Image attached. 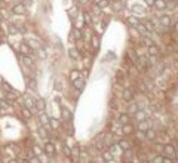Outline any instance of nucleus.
<instances>
[{"label":"nucleus","instance_id":"29","mask_svg":"<svg viewBox=\"0 0 178 163\" xmlns=\"http://www.w3.org/2000/svg\"><path fill=\"white\" fill-rule=\"evenodd\" d=\"M155 6L157 9H165V8L168 6V3L165 2V0H155Z\"/></svg>","mask_w":178,"mask_h":163},{"label":"nucleus","instance_id":"13","mask_svg":"<svg viewBox=\"0 0 178 163\" xmlns=\"http://www.w3.org/2000/svg\"><path fill=\"white\" fill-rule=\"evenodd\" d=\"M73 85H74V87L76 89H79V91H82L83 87H85V79H82V77H79L77 80H74L73 82Z\"/></svg>","mask_w":178,"mask_h":163},{"label":"nucleus","instance_id":"2","mask_svg":"<svg viewBox=\"0 0 178 163\" xmlns=\"http://www.w3.org/2000/svg\"><path fill=\"white\" fill-rule=\"evenodd\" d=\"M61 116L64 122H73V113L67 107H61Z\"/></svg>","mask_w":178,"mask_h":163},{"label":"nucleus","instance_id":"42","mask_svg":"<svg viewBox=\"0 0 178 163\" xmlns=\"http://www.w3.org/2000/svg\"><path fill=\"white\" fill-rule=\"evenodd\" d=\"M144 43H146L147 46H151V45H155L153 42H151V39H150V37H144Z\"/></svg>","mask_w":178,"mask_h":163},{"label":"nucleus","instance_id":"27","mask_svg":"<svg viewBox=\"0 0 178 163\" xmlns=\"http://www.w3.org/2000/svg\"><path fill=\"white\" fill-rule=\"evenodd\" d=\"M46 107V102H45V99H37L36 101V108L39 110V111H43Z\"/></svg>","mask_w":178,"mask_h":163},{"label":"nucleus","instance_id":"35","mask_svg":"<svg viewBox=\"0 0 178 163\" xmlns=\"http://www.w3.org/2000/svg\"><path fill=\"white\" fill-rule=\"evenodd\" d=\"M144 25H146V28H147L148 31H153V30H155V24H153V21H146Z\"/></svg>","mask_w":178,"mask_h":163},{"label":"nucleus","instance_id":"7","mask_svg":"<svg viewBox=\"0 0 178 163\" xmlns=\"http://www.w3.org/2000/svg\"><path fill=\"white\" fill-rule=\"evenodd\" d=\"M68 56H70L73 61L80 59V52H79V49H77V47H70V49H68Z\"/></svg>","mask_w":178,"mask_h":163},{"label":"nucleus","instance_id":"16","mask_svg":"<svg viewBox=\"0 0 178 163\" xmlns=\"http://www.w3.org/2000/svg\"><path fill=\"white\" fill-rule=\"evenodd\" d=\"M91 45H92V47L94 49H98L99 47V37L97 36V34H94V36H91Z\"/></svg>","mask_w":178,"mask_h":163},{"label":"nucleus","instance_id":"20","mask_svg":"<svg viewBox=\"0 0 178 163\" xmlns=\"http://www.w3.org/2000/svg\"><path fill=\"white\" fill-rule=\"evenodd\" d=\"M126 22H128L131 27H137L138 24H139V19H138L137 17H128V19H126Z\"/></svg>","mask_w":178,"mask_h":163},{"label":"nucleus","instance_id":"40","mask_svg":"<svg viewBox=\"0 0 178 163\" xmlns=\"http://www.w3.org/2000/svg\"><path fill=\"white\" fill-rule=\"evenodd\" d=\"M28 163H40V160H39V157H37V156H31L28 159Z\"/></svg>","mask_w":178,"mask_h":163},{"label":"nucleus","instance_id":"3","mask_svg":"<svg viewBox=\"0 0 178 163\" xmlns=\"http://www.w3.org/2000/svg\"><path fill=\"white\" fill-rule=\"evenodd\" d=\"M43 151H45V154H48V156H54V154H55V145H54L52 142L46 141L45 145H43Z\"/></svg>","mask_w":178,"mask_h":163},{"label":"nucleus","instance_id":"25","mask_svg":"<svg viewBox=\"0 0 178 163\" xmlns=\"http://www.w3.org/2000/svg\"><path fill=\"white\" fill-rule=\"evenodd\" d=\"M150 126H148V122L147 120H143V122H138V131H147Z\"/></svg>","mask_w":178,"mask_h":163},{"label":"nucleus","instance_id":"44","mask_svg":"<svg viewBox=\"0 0 178 163\" xmlns=\"http://www.w3.org/2000/svg\"><path fill=\"white\" fill-rule=\"evenodd\" d=\"M162 163H174V159H171V157H166V156H165V157H163V160H162Z\"/></svg>","mask_w":178,"mask_h":163},{"label":"nucleus","instance_id":"24","mask_svg":"<svg viewBox=\"0 0 178 163\" xmlns=\"http://www.w3.org/2000/svg\"><path fill=\"white\" fill-rule=\"evenodd\" d=\"M79 77H82V74H80V71H79V70H73V71L70 73V80H71V82L77 80Z\"/></svg>","mask_w":178,"mask_h":163},{"label":"nucleus","instance_id":"49","mask_svg":"<svg viewBox=\"0 0 178 163\" xmlns=\"http://www.w3.org/2000/svg\"><path fill=\"white\" fill-rule=\"evenodd\" d=\"M175 159L178 160V148H175Z\"/></svg>","mask_w":178,"mask_h":163},{"label":"nucleus","instance_id":"45","mask_svg":"<svg viewBox=\"0 0 178 163\" xmlns=\"http://www.w3.org/2000/svg\"><path fill=\"white\" fill-rule=\"evenodd\" d=\"M22 5H24L25 8H27V6H31V5H33V0H24Z\"/></svg>","mask_w":178,"mask_h":163},{"label":"nucleus","instance_id":"6","mask_svg":"<svg viewBox=\"0 0 178 163\" xmlns=\"http://www.w3.org/2000/svg\"><path fill=\"white\" fill-rule=\"evenodd\" d=\"M144 138H146V140H148V141H155L156 138H157V133H156L155 129L148 128L147 131H144Z\"/></svg>","mask_w":178,"mask_h":163},{"label":"nucleus","instance_id":"17","mask_svg":"<svg viewBox=\"0 0 178 163\" xmlns=\"http://www.w3.org/2000/svg\"><path fill=\"white\" fill-rule=\"evenodd\" d=\"M137 28H138V31L141 33V34H144V37H150V31L146 28V25H144V24H138V25H137Z\"/></svg>","mask_w":178,"mask_h":163},{"label":"nucleus","instance_id":"14","mask_svg":"<svg viewBox=\"0 0 178 163\" xmlns=\"http://www.w3.org/2000/svg\"><path fill=\"white\" fill-rule=\"evenodd\" d=\"M71 39L73 40H80L82 39V30L80 28H73V31H71Z\"/></svg>","mask_w":178,"mask_h":163},{"label":"nucleus","instance_id":"8","mask_svg":"<svg viewBox=\"0 0 178 163\" xmlns=\"http://www.w3.org/2000/svg\"><path fill=\"white\" fill-rule=\"evenodd\" d=\"M134 131H135L134 124H131V123L122 124V133H123V135H132V133H134Z\"/></svg>","mask_w":178,"mask_h":163},{"label":"nucleus","instance_id":"4","mask_svg":"<svg viewBox=\"0 0 178 163\" xmlns=\"http://www.w3.org/2000/svg\"><path fill=\"white\" fill-rule=\"evenodd\" d=\"M19 52H21V55H33V49H31V46L30 45H27V43H21V46H19Z\"/></svg>","mask_w":178,"mask_h":163},{"label":"nucleus","instance_id":"21","mask_svg":"<svg viewBox=\"0 0 178 163\" xmlns=\"http://www.w3.org/2000/svg\"><path fill=\"white\" fill-rule=\"evenodd\" d=\"M2 87H3V91H6V92H12V94H17V95H19V92L18 91H15L14 87H12L10 85H8V83H2Z\"/></svg>","mask_w":178,"mask_h":163},{"label":"nucleus","instance_id":"19","mask_svg":"<svg viewBox=\"0 0 178 163\" xmlns=\"http://www.w3.org/2000/svg\"><path fill=\"white\" fill-rule=\"evenodd\" d=\"M40 123H42L43 128H49L50 126V124H49V117L45 114V113H42V114H40Z\"/></svg>","mask_w":178,"mask_h":163},{"label":"nucleus","instance_id":"39","mask_svg":"<svg viewBox=\"0 0 178 163\" xmlns=\"http://www.w3.org/2000/svg\"><path fill=\"white\" fill-rule=\"evenodd\" d=\"M0 105H2V108H8V107H10V102L5 101V99H0Z\"/></svg>","mask_w":178,"mask_h":163},{"label":"nucleus","instance_id":"23","mask_svg":"<svg viewBox=\"0 0 178 163\" xmlns=\"http://www.w3.org/2000/svg\"><path fill=\"white\" fill-rule=\"evenodd\" d=\"M103 159H104L107 163H114V157H113V154H111L110 151H104V153H103Z\"/></svg>","mask_w":178,"mask_h":163},{"label":"nucleus","instance_id":"1","mask_svg":"<svg viewBox=\"0 0 178 163\" xmlns=\"http://www.w3.org/2000/svg\"><path fill=\"white\" fill-rule=\"evenodd\" d=\"M163 154L166 156V157L175 159V147L172 144H165L163 145Z\"/></svg>","mask_w":178,"mask_h":163},{"label":"nucleus","instance_id":"31","mask_svg":"<svg viewBox=\"0 0 178 163\" xmlns=\"http://www.w3.org/2000/svg\"><path fill=\"white\" fill-rule=\"evenodd\" d=\"M160 24L163 27H169L171 25V18L169 17H160Z\"/></svg>","mask_w":178,"mask_h":163},{"label":"nucleus","instance_id":"48","mask_svg":"<svg viewBox=\"0 0 178 163\" xmlns=\"http://www.w3.org/2000/svg\"><path fill=\"white\" fill-rule=\"evenodd\" d=\"M8 163H19V162H18V160H15V159H12V160H9Z\"/></svg>","mask_w":178,"mask_h":163},{"label":"nucleus","instance_id":"30","mask_svg":"<svg viewBox=\"0 0 178 163\" xmlns=\"http://www.w3.org/2000/svg\"><path fill=\"white\" fill-rule=\"evenodd\" d=\"M110 5V0H97V6L99 8V9H104V8H107Z\"/></svg>","mask_w":178,"mask_h":163},{"label":"nucleus","instance_id":"26","mask_svg":"<svg viewBox=\"0 0 178 163\" xmlns=\"http://www.w3.org/2000/svg\"><path fill=\"white\" fill-rule=\"evenodd\" d=\"M119 147L125 151V150H129V148H131V142H129L128 140H122V141L119 142Z\"/></svg>","mask_w":178,"mask_h":163},{"label":"nucleus","instance_id":"10","mask_svg":"<svg viewBox=\"0 0 178 163\" xmlns=\"http://www.w3.org/2000/svg\"><path fill=\"white\" fill-rule=\"evenodd\" d=\"M135 120L137 122H143V120H147V116H146V113L143 110H137L135 111V114H134Z\"/></svg>","mask_w":178,"mask_h":163},{"label":"nucleus","instance_id":"12","mask_svg":"<svg viewBox=\"0 0 178 163\" xmlns=\"http://www.w3.org/2000/svg\"><path fill=\"white\" fill-rule=\"evenodd\" d=\"M21 114H22V117H24L25 120H30L31 116H33V111H31L30 108H27V107H22V108H21Z\"/></svg>","mask_w":178,"mask_h":163},{"label":"nucleus","instance_id":"46","mask_svg":"<svg viewBox=\"0 0 178 163\" xmlns=\"http://www.w3.org/2000/svg\"><path fill=\"white\" fill-rule=\"evenodd\" d=\"M148 6H155V0H144Z\"/></svg>","mask_w":178,"mask_h":163},{"label":"nucleus","instance_id":"18","mask_svg":"<svg viewBox=\"0 0 178 163\" xmlns=\"http://www.w3.org/2000/svg\"><path fill=\"white\" fill-rule=\"evenodd\" d=\"M22 62H24V65H27V67H33L34 65V62H33L30 55H22Z\"/></svg>","mask_w":178,"mask_h":163},{"label":"nucleus","instance_id":"11","mask_svg":"<svg viewBox=\"0 0 178 163\" xmlns=\"http://www.w3.org/2000/svg\"><path fill=\"white\" fill-rule=\"evenodd\" d=\"M122 98L125 99V101H132V99H134V94H132V91H131V89H123V92H122Z\"/></svg>","mask_w":178,"mask_h":163},{"label":"nucleus","instance_id":"41","mask_svg":"<svg viewBox=\"0 0 178 163\" xmlns=\"http://www.w3.org/2000/svg\"><path fill=\"white\" fill-rule=\"evenodd\" d=\"M162 160H163V156H156L153 160H151V163H162Z\"/></svg>","mask_w":178,"mask_h":163},{"label":"nucleus","instance_id":"51","mask_svg":"<svg viewBox=\"0 0 178 163\" xmlns=\"http://www.w3.org/2000/svg\"><path fill=\"white\" fill-rule=\"evenodd\" d=\"M0 110H2V105H0Z\"/></svg>","mask_w":178,"mask_h":163},{"label":"nucleus","instance_id":"43","mask_svg":"<svg viewBox=\"0 0 178 163\" xmlns=\"http://www.w3.org/2000/svg\"><path fill=\"white\" fill-rule=\"evenodd\" d=\"M39 133H40V136H42V138H45V140H46V138H48V133L45 132V128H40Z\"/></svg>","mask_w":178,"mask_h":163},{"label":"nucleus","instance_id":"32","mask_svg":"<svg viewBox=\"0 0 178 163\" xmlns=\"http://www.w3.org/2000/svg\"><path fill=\"white\" fill-rule=\"evenodd\" d=\"M147 49H148V54H150V56H156V55L159 54V51H157V47H156L155 45H151V46H148Z\"/></svg>","mask_w":178,"mask_h":163},{"label":"nucleus","instance_id":"5","mask_svg":"<svg viewBox=\"0 0 178 163\" xmlns=\"http://www.w3.org/2000/svg\"><path fill=\"white\" fill-rule=\"evenodd\" d=\"M25 12H27V8H25L22 3L15 5L14 8H12V14H15V15H24Z\"/></svg>","mask_w":178,"mask_h":163},{"label":"nucleus","instance_id":"50","mask_svg":"<svg viewBox=\"0 0 178 163\" xmlns=\"http://www.w3.org/2000/svg\"><path fill=\"white\" fill-rule=\"evenodd\" d=\"M80 2H82V3H86V2H88V0H80Z\"/></svg>","mask_w":178,"mask_h":163},{"label":"nucleus","instance_id":"22","mask_svg":"<svg viewBox=\"0 0 178 163\" xmlns=\"http://www.w3.org/2000/svg\"><path fill=\"white\" fill-rule=\"evenodd\" d=\"M95 148H97V150H99V151L106 148V141L103 140V138H99V140H97V141H95Z\"/></svg>","mask_w":178,"mask_h":163},{"label":"nucleus","instance_id":"34","mask_svg":"<svg viewBox=\"0 0 178 163\" xmlns=\"http://www.w3.org/2000/svg\"><path fill=\"white\" fill-rule=\"evenodd\" d=\"M49 124H50L54 129H59V126H61V123H59L57 119H50V120H49Z\"/></svg>","mask_w":178,"mask_h":163},{"label":"nucleus","instance_id":"15","mask_svg":"<svg viewBox=\"0 0 178 163\" xmlns=\"http://www.w3.org/2000/svg\"><path fill=\"white\" fill-rule=\"evenodd\" d=\"M129 120H131V116L128 114V113H123V114H120V116H119V123H120V124H126V123H129Z\"/></svg>","mask_w":178,"mask_h":163},{"label":"nucleus","instance_id":"9","mask_svg":"<svg viewBox=\"0 0 178 163\" xmlns=\"http://www.w3.org/2000/svg\"><path fill=\"white\" fill-rule=\"evenodd\" d=\"M24 107H27V108H30V110H33L34 107H36V101L31 98V96H24Z\"/></svg>","mask_w":178,"mask_h":163},{"label":"nucleus","instance_id":"37","mask_svg":"<svg viewBox=\"0 0 178 163\" xmlns=\"http://www.w3.org/2000/svg\"><path fill=\"white\" fill-rule=\"evenodd\" d=\"M37 54H39V56H40L42 59H45V58L48 56L46 51H45V49H42V47H39V49H37Z\"/></svg>","mask_w":178,"mask_h":163},{"label":"nucleus","instance_id":"28","mask_svg":"<svg viewBox=\"0 0 178 163\" xmlns=\"http://www.w3.org/2000/svg\"><path fill=\"white\" fill-rule=\"evenodd\" d=\"M8 31H9L12 36L18 34V25H15V24H9V25H8Z\"/></svg>","mask_w":178,"mask_h":163},{"label":"nucleus","instance_id":"47","mask_svg":"<svg viewBox=\"0 0 178 163\" xmlns=\"http://www.w3.org/2000/svg\"><path fill=\"white\" fill-rule=\"evenodd\" d=\"M174 31L178 33V22H175V25H174Z\"/></svg>","mask_w":178,"mask_h":163},{"label":"nucleus","instance_id":"38","mask_svg":"<svg viewBox=\"0 0 178 163\" xmlns=\"http://www.w3.org/2000/svg\"><path fill=\"white\" fill-rule=\"evenodd\" d=\"M6 99H17L19 95H17V94H12V92H6Z\"/></svg>","mask_w":178,"mask_h":163},{"label":"nucleus","instance_id":"36","mask_svg":"<svg viewBox=\"0 0 178 163\" xmlns=\"http://www.w3.org/2000/svg\"><path fill=\"white\" fill-rule=\"evenodd\" d=\"M83 18H85V24H86V25H91V24H92V18H91V15H89L88 12H85Z\"/></svg>","mask_w":178,"mask_h":163},{"label":"nucleus","instance_id":"33","mask_svg":"<svg viewBox=\"0 0 178 163\" xmlns=\"http://www.w3.org/2000/svg\"><path fill=\"white\" fill-rule=\"evenodd\" d=\"M62 153H64V156L66 157H71V148L68 147V145H62Z\"/></svg>","mask_w":178,"mask_h":163}]
</instances>
